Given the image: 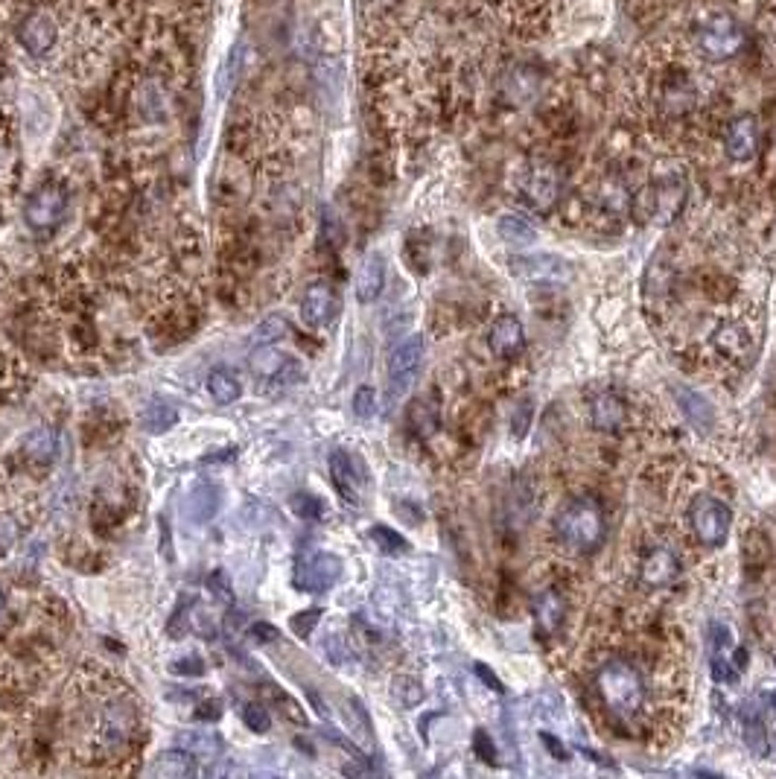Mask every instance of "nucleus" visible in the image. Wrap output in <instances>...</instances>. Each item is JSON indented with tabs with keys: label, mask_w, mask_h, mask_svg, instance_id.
<instances>
[{
	"label": "nucleus",
	"mask_w": 776,
	"mask_h": 779,
	"mask_svg": "<svg viewBox=\"0 0 776 779\" xmlns=\"http://www.w3.org/2000/svg\"><path fill=\"white\" fill-rule=\"evenodd\" d=\"M695 47L706 62H730L744 50V27L730 12L709 15L695 33Z\"/></svg>",
	"instance_id": "3"
},
{
	"label": "nucleus",
	"mask_w": 776,
	"mask_h": 779,
	"mask_svg": "<svg viewBox=\"0 0 776 779\" xmlns=\"http://www.w3.org/2000/svg\"><path fill=\"white\" fill-rule=\"evenodd\" d=\"M715 345H718V351L727 356H744L750 351V336H747V330L744 327H736V324H727V327H721L718 330V336H715Z\"/></svg>",
	"instance_id": "27"
},
{
	"label": "nucleus",
	"mask_w": 776,
	"mask_h": 779,
	"mask_svg": "<svg viewBox=\"0 0 776 779\" xmlns=\"http://www.w3.org/2000/svg\"><path fill=\"white\" fill-rule=\"evenodd\" d=\"M604 511L596 499L590 496H578L572 502H566L564 508L555 517V534L564 543L566 549L587 555L593 549H599L604 540Z\"/></svg>",
	"instance_id": "1"
},
{
	"label": "nucleus",
	"mask_w": 776,
	"mask_h": 779,
	"mask_svg": "<svg viewBox=\"0 0 776 779\" xmlns=\"http://www.w3.org/2000/svg\"><path fill=\"white\" fill-rule=\"evenodd\" d=\"M671 397H674L677 409L683 412V418L695 426L698 432H712L715 429L718 418H715V409H712V403L706 400L704 394H698L689 386H671Z\"/></svg>",
	"instance_id": "16"
},
{
	"label": "nucleus",
	"mask_w": 776,
	"mask_h": 779,
	"mask_svg": "<svg viewBox=\"0 0 776 779\" xmlns=\"http://www.w3.org/2000/svg\"><path fill=\"white\" fill-rule=\"evenodd\" d=\"M409 421L421 435H432L435 426H438V415H435V409L426 400H415L412 409H409Z\"/></svg>",
	"instance_id": "33"
},
{
	"label": "nucleus",
	"mask_w": 776,
	"mask_h": 779,
	"mask_svg": "<svg viewBox=\"0 0 776 779\" xmlns=\"http://www.w3.org/2000/svg\"><path fill=\"white\" fill-rule=\"evenodd\" d=\"M173 672L190 674V677H202V674H205V663H202L199 657H187V660H178V663H173Z\"/></svg>",
	"instance_id": "42"
},
{
	"label": "nucleus",
	"mask_w": 776,
	"mask_h": 779,
	"mask_svg": "<svg viewBox=\"0 0 776 779\" xmlns=\"http://www.w3.org/2000/svg\"><path fill=\"white\" fill-rule=\"evenodd\" d=\"M318 619H321V610H318V607L301 610V613L292 616V631H295L301 639H307L310 634H313V628L318 625Z\"/></svg>",
	"instance_id": "37"
},
{
	"label": "nucleus",
	"mask_w": 776,
	"mask_h": 779,
	"mask_svg": "<svg viewBox=\"0 0 776 779\" xmlns=\"http://www.w3.org/2000/svg\"><path fill=\"white\" fill-rule=\"evenodd\" d=\"M499 237L511 246H529L537 240V231H534L529 219H523L517 213H508V216L499 219Z\"/></svg>",
	"instance_id": "25"
},
{
	"label": "nucleus",
	"mask_w": 776,
	"mask_h": 779,
	"mask_svg": "<svg viewBox=\"0 0 776 779\" xmlns=\"http://www.w3.org/2000/svg\"><path fill=\"white\" fill-rule=\"evenodd\" d=\"M531 616H534L537 634L552 637V634H558V628L564 625L566 599L558 590H552V587L537 590V593L531 596Z\"/></svg>",
	"instance_id": "13"
},
{
	"label": "nucleus",
	"mask_w": 776,
	"mask_h": 779,
	"mask_svg": "<svg viewBox=\"0 0 776 779\" xmlns=\"http://www.w3.org/2000/svg\"><path fill=\"white\" fill-rule=\"evenodd\" d=\"M601 701L607 704V709H613L616 715H636L642 704H645V686L642 677L634 666L613 660L607 666H601L599 677H596Z\"/></svg>",
	"instance_id": "2"
},
{
	"label": "nucleus",
	"mask_w": 776,
	"mask_h": 779,
	"mask_svg": "<svg viewBox=\"0 0 776 779\" xmlns=\"http://www.w3.org/2000/svg\"><path fill=\"white\" fill-rule=\"evenodd\" d=\"M426 342L421 333L406 336L400 345H394V351L388 356V386H391V397H403L406 391L415 386L421 365H424Z\"/></svg>",
	"instance_id": "6"
},
{
	"label": "nucleus",
	"mask_w": 776,
	"mask_h": 779,
	"mask_svg": "<svg viewBox=\"0 0 776 779\" xmlns=\"http://www.w3.org/2000/svg\"><path fill=\"white\" fill-rule=\"evenodd\" d=\"M292 505H295V511H298L301 517H307V520H318V517H321V502H318L316 496L298 494Z\"/></svg>",
	"instance_id": "40"
},
{
	"label": "nucleus",
	"mask_w": 776,
	"mask_h": 779,
	"mask_svg": "<svg viewBox=\"0 0 776 779\" xmlns=\"http://www.w3.org/2000/svg\"><path fill=\"white\" fill-rule=\"evenodd\" d=\"M213 496H219V491L213 488V485H199L193 494H190V511H193V517L196 520H208L216 514V505H219V499H213Z\"/></svg>",
	"instance_id": "29"
},
{
	"label": "nucleus",
	"mask_w": 776,
	"mask_h": 779,
	"mask_svg": "<svg viewBox=\"0 0 776 779\" xmlns=\"http://www.w3.org/2000/svg\"><path fill=\"white\" fill-rule=\"evenodd\" d=\"M476 677H482V680H485V686H488V689H494V692H499V695L505 692L502 680H499V677H496V674L491 672L485 663H476Z\"/></svg>",
	"instance_id": "45"
},
{
	"label": "nucleus",
	"mask_w": 776,
	"mask_h": 779,
	"mask_svg": "<svg viewBox=\"0 0 776 779\" xmlns=\"http://www.w3.org/2000/svg\"><path fill=\"white\" fill-rule=\"evenodd\" d=\"M348 715H351V724H353V730H359V736H371V721H368V715H365V709H362V704L356 701V698H351L348 701Z\"/></svg>",
	"instance_id": "39"
},
{
	"label": "nucleus",
	"mask_w": 776,
	"mask_h": 779,
	"mask_svg": "<svg viewBox=\"0 0 776 779\" xmlns=\"http://www.w3.org/2000/svg\"><path fill=\"white\" fill-rule=\"evenodd\" d=\"M65 211H68V193L56 184H47V187H38L36 193L27 199L24 219L36 231H53L62 222Z\"/></svg>",
	"instance_id": "8"
},
{
	"label": "nucleus",
	"mask_w": 776,
	"mask_h": 779,
	"mask_svg": "<svg viewBox=\"0 0 776 779\" xmlns=\"http://www.w3.org/2000/svg\"><path fill=\"white\" fill-rule=\"evenodd\" d=\"M680 558L666 549V546H654L645 552L642 564H639V581L651 590H660V587H669L680 578Z\"/></svg>",
	"instance_id": "12"
},
{
	"label": "nucleus",
	"mask_w": 776,
	"mask_h": 779,
	"mask_svg": "<svg viewBox=\"0 0 776 779\" xmlns=\"http://www.w3.org/2000/svg\"><path fill=\"white\" fill-rule=\"evenodd\" d=\"M251 637L257 639V642H278V639H281V631H278L275 625L257 622V625H251Z\"/></svg>",
	"instance_id": "43"
},
{
	"label": "nucleus",
	"mask_w": 776,
	"mask_h": 779,
	"mask_svg": "<svg viewBox=\"0 0 776 779\" xmlns=\"http://www.w3.org/2000/svg\"><path fill=\"white\" fill-rule=\"evenodd\" d=\"M243 721H246L248 730H254V733H269V727H272V718H269V712L260 707V704H246L243 707Z\"/></svg>",
	"instance_id": "35"
},
{
	"label": "nucleus",
	"mask_w": 776,
	"mask_h": 779,
	"mask_svg": "<svg viewBox=\"0 0 776 779\" xmlns=\"http://www.w3.org/2000/svg\"><path fill=\"white\" fill-rule=\"evenodd\" d=\"M196 774V756L190 750H167L152 759L149 777L155 779H187Z\"/></svg>",
	"instance_id": "20"
},
{
	"label": "nucleus",
	"mask_w": 776,
	"mask_h": 779,
	"mask_svg": "<svg viewBox=\"0 0 776 779\" xmlns=\"http://www.w3.org/2000/svg\"><path fill=\"white\" fill-rule=\"evenodd\" d=\"M0 610H3V593H0Z\"/></svg>",
	"instance_id": "47"
},
{
	"label": "nucleus",
	"mask_w": 776,
	"mask_h": 779,
	"mask_svg": "<svg viewBox=\"0 0 776 779\" xmlns=\"http://www.w3.org/2000/svg\"><path fill=\"white\" fill-rule=\"evenodd\" d=\"M371 540L380 546V552H386V555H406L409 552V540L403 537V534H397L394 529H388V526H374L371 529Z\"/></svg>",
	"instance_id": "31"
},
{
	"label": "nucleus",
	"mask_w": 776,
	"mask_h": 779,
	"mask_svg": "<svg viewBox=\"0 0 776 779\" xmlns=\"http://www.w3.org/2000/svg\"><path fill=\"white\" fill-rule=\"evenodd\" d=\"M21 453H24V459L33 461L38 467H44V464H50V461L56 459V453H59V438H56V432L53 429H33L24 441H21Z\"/></svg>",
	"instance_id": "22"
},
{
	"label": "nucleus",
	"mask_w": 776,
	"mask_h": 779,
	"mask_svg": "<svg viewBox=\"0 0 776 779\" xmlns=\"http://www.w3.org/2000/svg\"><path fill=\"white\" fill-rule=\"evenodd\" d=\"M56 38H59V30H56L53 18L44 15V12L30 15V18L24 21V27H21V44H24V50H27L30 56L50 53L53 44H56Z\"/></svg>",
	"instance_id": "17"
},
{
	"label": "nucleus",
	"mask_w": 776,
	"mask_h": 779,
	"mask_svg": "<svg viewBox=\"0 0 776 779\" xmlns=\"http://www.w3.org/2000/svg\"><path fill=\"white\" fill-rule=\"evenodd\" d=\"M741 730H744V744L753 756H768L771 750V739H768V730H765V721L762 715L753 707H744V715H741Z\"/></svg>",
	"instance_id": "23"
},
{
	"label": "nucleus",
	"mask_w": 776,
	"mask_h": 779,
	"mask_svg": "<svg viewBox=\"0 0 776 779\" xmlns=\"http://www.w3.org/2000/svg\"><path fill=\"white\" fill-rule=\"evenodd\" d=\"M473 753H476L485 765H491V768L499 762V759H496L494 739H491L485 730H476V733H473Z\"/></svg>",
	"instance_id": "38"
},
{
	"label": "nucleus",
	"mask_w": 776,
	"mask_h": 779,
	"mask_svg": "<svg viewBox=\"0 0 776 779\" xmlns=\"http://www.w3.org/2000/svg\"><path fill=\"white\" fill-rule=\"evenodd\" d=\"M208 587H211V590H216V596H219L222 602H231V599H234V593H231V581L225 578V572H222V569H216L211 578H208Z\"/></svg>",
	"instance_id": "41"
},
{
	"label": "nucleus",
	"mask_w": 776,
	"mask_h": 779,
	"mask_svg": "<svg viewBox=\"0 0 776 779\" xmlns=\"http://www.w3.org/2000/svg\"><path fill=\"white\" fill-rule=\"evenodd\" d=\"M353 412H356V418H362V421H368V418L377 412V394H374V389L362 386V389L353 394Z\"/></svg>",
	"instance_id": "36"
},
{
	"label": "nucleus",
	"mask_w": 776,
	"mask_h": 779,
	"mask_svg": "<svg viewBox=\"0 0 776 779\" xmlns=\"http://www.w3.org/2000/svg\"><path fill=\"white\" fill-rule=\"evenodd\" d=\"M759 143H762V126H759V120H756L753 114L736 117V120L727 126V132H724V152H727L733 161H739V164L756 158Z\"/></svg>",
	"instance_id": "10"
},
{
	"label": "nucleus",
	"mask_w": 776,
	"mask_h": 779,
	"mask_svg": "<svg viewBox=\"0 0 776 779\" xmlns=\"http://www.w3.org/2000/svg\"><path fill=\"white\" fill-rule=\"evenodd\" d=\"M336 313H339V295H336L333 286L324 284V281L307 286V292L301 298V319L307 321L313 330H324V327L333 324Z\"/></svg>",
	"instance_id": "11"
},
{
	"label": "nucleus",
	"mask_w": 776,
	"mask_h": 779,
	"mask_svg": "<svg viewBox=\"0 0 776 779\" xmlns=\"http://www.w3.org/2000/svg\"><path fill=\"white\" fill-rule=\"evenodd\" d=\"M386 284V263L380 254H368L356 272V301L359 304H374Z\"/></svg>",
	"instance_id": "19"
},
{
	"label": "nucleus",
	"mask_w": 776,
	"mask_h": 779,
	"mask_svg": "<svg viewBox=\"0 0 776 779\" xmlns=\"http://www.w3.org/2000/svg\"><path fill=\"white\" fill-rule=\"evenodd\" d=\"M391 698H394L400 707H418V704L424 701V686H421V680H415V677H409V674H400V677L391 680Z\"/></svg>",
	"instance_id": "26"
},
{
	"label": "nucleus",
	"mask_w": 776,
	"mask_h": 779,
	"mask_svg": "<svg viewBox=\"0 0 776 779\" xmlns=\"http://www.w3.org/2000/svg\"><path fill=\"white\" fill-rule=\"evenodd\" d=\"M330 476H333V485H336V491L339 496L356 508L359 505V476H356V467H353V461L348 453H342V450H336L333 456H330Z\"/></svg>",
	"instance_id": "21"
},
{
	"label": "nucleus",
	"mask_w": 776,
	"mask_h": 779,
	"mask_svg": "<svg viewBox=\"0 0 776 779\" xmlns=\"http://www.w3.org/2000/svg\"><path fill=\"white\" fill-rule=\"evenodd\" d=\"M709 648H712V657H721V660H730V651H733V631L721 622H709Z\"/></svg>",
	"instance_id": "32"
},
{
	"label": "nucleus",
	"mask_w": 776,
	"mask_h": 779,
	"mask_svg": "<svg viewBox=\"0 0 776 779\" xmlns=\"http://www.w3.org/2000/svg\"><path fill=\"white\" fill-rule=\"evenodd\" d=\"M540 742L549 747V753H552V756H555L558 762H566V759H569V750H566L564 744L558 742V739H555L552 733H540Z\"/></svg>",
	"instance_id": "44"
},
{
	"label": "nucleus",
	"mask_w": 776,
	"mask_h": 779,
	"mask_svg": "<svg viewBox=\"0 0 776 779\" xmlns=\"http://www.w3.org/2000/svg\"><path fill=\"white\" fill-rule=\"evenodd\" d=\"M625 421H628L625 400L619 394H613V391H601L599 397L593 400V406H590V424H593V429L616 432V429L625 426Z\"/></svg>",
	"instance_id": "18"
},
{
	"label": "nucleus",
	"mask_w": 776,
	"mask_h": 779,
	"mask_svg": "<svg viewBox=\"0 0 776 779\" xmlns=\"http://www.w3.org/2000/svg\"><path fill=\"white\" fill-rule=\"evenodd\" d=\"M208 391H211V397L219 406H228V403L240 400L243 383H240V377H237L234 371L216 368V371H211V377H208Z\"/></svg>",
	"instance_id": "24"
},
{
	"label": "nucleus",
	"mask_w": 776,
	"mask_h": 779,
	"mask_svg": "<svg viewBox=\"0 0 776 779\" xmlns=\"http://www.w3.org/2000/svg\"><path fill=\"white\" fill-rule=\"evenodd\" d=\"M184 750H190L193 756H219L222 753V739L216 733H187L184 739Z\"/></svg>",
	"instance_id": "30"
},
{
	"label": "nucleus",
	"mask_w": 776,
	"mask_h": 779,
	"mask_svg": "<svg viewBox=\"0 0 776 779\" xmlns=\"http://www.w3.org/2000/svg\"><path fill=\"white\" fill-rule=\"evenodd\" d=\"M689 526L704 546H724L733 526V511L715 496H695L689 502Z\"/></svg>",
	"instance_id": "4"
},
{
	"label": "nucleus",
	"mask_w": 776,
	"mask_h": 779,
	"mask_svg": "<svg viewBox=\"0 0 776 779\" xmlns=\"http://www.w3.org/2000/svg\"><path fill=\"white\" fill-rule=\"evenodd\" d=\"M286 330H289V324H286L283 316H269V319L257 327L254 342H257V345H272V342H278L281 336H286Z\"/></svg>",
	"instance_id": "34"
},
{
	"label": "nucleus",
	"mask_w": 776,
	"mask_h": 779,
	"mask_svg": "<svg viewBox=\"0 0 776 779\" xmlns=\"http://www.w3.org/2000/svg\"><path fill=\"white\" fill-rule=\"evenodd\" d=\"M342 575V561L330 552H316L298 561L295 575H292V587L301 593H327Z\"/></svg>",
	"instance_id": "7"
},
{
	"label": "nucleus",
	"mask_w": 776,
	"mask_h": 779,
	"mask_svg": "<svg viewBox=\"0 0 776 779\" xmlns=\"http://www.w3.org/2000/svg\"><path fill=\"white\" fill-rule=\"evenodd\" d=\"M488 345L496 359H517L526 351V327L517 316H499L488 333Z\"/></svg>",
	"instance_id": "14"
},
{
	"label": "nucleus",
	"mask_w": 776,
	"mask_h": 779,
	"mask_svg": "<svg viewBox=\"0 0 776 779\" xmlns=\"http://www.w3.org/2000/svg\"><path fill=\"white\" fill-rule=\"evenodd\" d=\"M517 190H520V199L529 205L531 211H555V205L561 202V173L546 161H534L520 173Z\"/></svg>",
	"instance_id": "5"
},
{
	"label": "nucleus",
	"mask_w": 776,
	"mask_h": 779,
	"mask_svg": "<svg viewBox=\"0 0 776 779\" xmlns=\"http://www.w3.org/2000/svg\"><path fill=\"white\" fill-rule=\"evenodd\" d=\"M768 701H771V707H774V712H776V689L771 692V695H768Z\"/></svg>",
	"instance_id": "46"
},
{
	"label": "nucleus",
	"mask_w": 776,
	"mask_h": 779,
	"mask_svg": "<svg viewBox=\"0 0 776 779\" xmlns=\"http://www.w3.org/2000/svg\"><path fill=\"white\" fill-rule=\"evenodd\" d=\"M251 371H254V377L275 383V386H295L304 377L298 359L281 354L278 348H269V345H260V351L251 356Z\"/></svg>",
	"instance_id": "9"
},
{
	"label": "nucleus",
	"mask_w": 776,
	"mask_h": 779,
	"mask_svg": "<svg viewBox=\"0 0 776 779\" xmlns=\"http://www.w3.org/2000/svg\"><path fill=\"white\" fill-rule=\"evenodd\" d=\"M178 421V412L170 406V403H149L146 406V412H143L141 424L143 429H149V432H167L170 426H176Z\"/></svg>",
	"instance_id": "28"
},
{
	"label": "nucleus",
	"mask_w": 776,
	"mask_h": 779,
	"mask_svg": "<svg viewBox=\"0 0 776 779\" xmlns=\"http://www.w3.org/2000/svg\"><path fill=\"white\" fill-rule=\"evenodd\" d=\"M683 205H686V184H683V178H663L654 187V196H651V216H654V222L669 225V222H674L680 216Z\"/></svg>",
	"instance_id": "15"
}]
</instances>
